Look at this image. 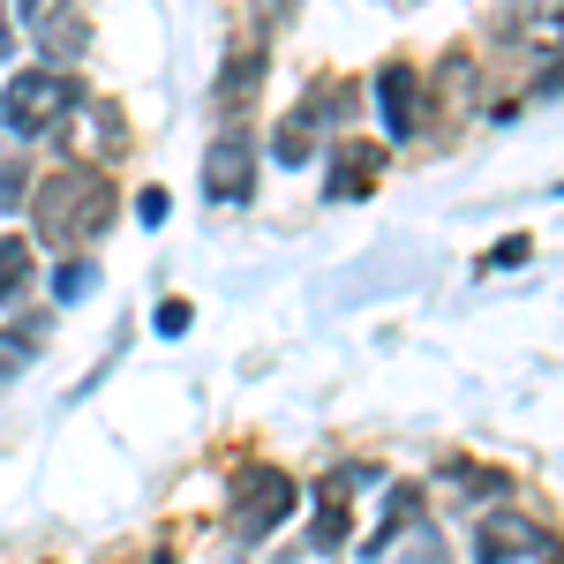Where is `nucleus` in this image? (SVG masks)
<instances>
[{
  "label": "nucleus",
  "mask_w": 564,
  "mask_h": 564,
  "mask_svg": "<svg viewBox=\"0 0 564 564\" xmlns=\"http://www.w3.org/2000/svg\"><path fill=\"white\" fill-rule=\"evenodd\" d=\"M113 226V188H106V174H90V166H68V174H53L39 188V234L53 241V249H90L98 234Z\"/></svg>",
  "instance_id": "f257e3e1"
},
{
  "label": "nucleus",
  "mask_w": 564,
  "mask_h": 564,
  "mask_svg": "<svg viewBox=\"0 0 564 564\" xmlns=\"http://www.w3.org/2000/svg\"><path fill=\"white\" fill-rule=\"evenodd\" d=\"M76 113V84L61 76V68H23L15 84L0 90V121H8V135H45L61 129Z\"/></svg>",
  "instance_id": "f03ea898"
},
{
  "label": "nucleus",
  "mask_w": 564,
  "mask_h": 564,
  "mask_svg": "<svg viewBox=\"0 0 564 564\" xmlns=\"http://www.w3.org/2000/svg\"><path fill=\"white\" fill-rule=\"evenodd\" d=\"M294 505H302L294 475H279V467H257V475L234 481V534H241V542H263V534H279V527L294 520Z\"/></svg>",
  "instance_id": "7ed1b4c3"
},
{
  "label": "nucleus",
  "mask_w": 564,
  "mask_h": 564,
  "mask_svg": "<svg viewBox=\"0 0 564 564\" xmlns=\"http://www.w3.org/2000/svg\"><path fill=\"white\" fill-rule=\"evenodd\" d=\"M475 550H481V564H534V557L557 550V534L542 520H527V512H512V505H497V512L475 527Z\"/></svg>",
  "instance_id": "20e7f679"
},
{
  "label": "nucleus",
  "mask_w": 564,
  "mask_h": 564,
  "mask_svg": "<svg viewBox=\"0 0 564 564\" xmlns=\"http://www.w3.org/2000/svg\"><path fill=\"white\" fill-rule=\"evenodd\" d=\"M204 196H212V204H226V212L257 196V135L226 129L212 151H204Z\"/></svg>",
  "instance_id": "39448f33"
},
{
  "label": "nucleus",
  "mask_w": 564,
  "mask_h": 564,
  "mask_svg": "<svg viewBox=\"0 0 564 564\" xmlns=\"http://www.w3.org/2000/svg\"><path fill=\"white\" fill-rule=\"evenodd\" d=\"M497 39L520 45V53H542V76H550V53L564 45V0H505Z\"/></svg>",
  "instance_id": "423d86ee"
},
{
  "label": "nucleus",
  "mask_w": 564,
  "mask_h": 564,
  "mask_svg": "<svg viewBox=\"0 0 564 564\" xmlns=\"http://www.w3.org/2000/svg\"><path fill=\"white\" fill-rule=\"evenodd\" d=\"M377 106H384V143H414V129H422V76L391 61L377 76Z\"/></svg>",
  "instance_id": "0eeeda50"
},
{
  "label": "nucleus",
  "mask_w": 564,
  "mask_h": 564,
  "mask_svg": "<svg viewBox=\"0 0 564 564\" xmlns=\"http://www.w3.org/2000/svg\"><path fill=\"white\" fill-rule=\"evenodd\" d=\"M339 106H347L339 90H308L302 106H294V113L279 121V135H271V143H279V159H286V166H302L308 151H316V129H324V121H332Z\"/></svg>",
  "instance_id": "6e6552de"
},
{
  "label": "nucleus",
  "mask_w": 564,
  "mask_h": 564,
  "mask_svg": "<svg viewBox=\"0 0 564 564\" xmlns=\"http://www.w3.org/2000/svg\"><path fill=\"white\" fill-rule=\"evenodd\" d=\"M369 564H444V542H436V527L414 512V520H399L391 534H369Z\"/></svg>",
  "instance_id": "1a4fd4ad"
},
{
  "label": "nucleus",
  "mask_w": 564,
  "mask_h": 564,
  "mask_svg": "<svg viewBox=\"0 0 564 564\" xmlns=\"http://www.w3.org/2000/svg\"><path fill=\"white\" fill-rule=\"evenodd\" d=\"M31 39H39L45 68H68V61L90 45V31H84V15H76V8H39V15H31Z\"/></svg>",
  "instance_id": "9d476101"
},
{
  "label": "nucleus",
  "mask_w": 564,
  "mask_h": 564,
  "mask_svg": "<svg viewBox=\"0 0 564 564\" xmlns=\"http://www.w3.org/2000/svg\"><path fill=\"white\" fill-rule=\"evenodd\" d=\"M377 143H339V159H332V204H361L369 188H377Z\"/></svg>",
  "instance_id": "9b49d317"
},
{
  "label": "nucleus",
  "mask_w": 564,
  "mask_h": 564,
  "mask_svg": "<svg viewBox=\"0 0 564 564\" xmlns=\"http://www.w3.org/2000/svg\"><path fill=\"white\" fill-rule=\"evenodd\" d=\"M347 542V505H339V481L316 497V534H308V550H339Z\"/></svg>",
  "instance_id": "f8f14e48"
},
{
  "label": "nucleus",
  "mask_w": 564,
  "mask_h": 564,
  "mask_svg": "<svg viewBox=\"0 0 564 564\" xmlns=\"http://www.w3.org/2000/svg\"><path fill=\"white\" fill-rule=\"evenodd\" d=\"M23 279H31V249L0 234V302H8V294H23Z\"/></svg>",
  "instance_id": "ddd939ff"
},
{
  "label": "nucleus",
  "mask_w": 564,
  "mask_h": 564,
  "mask_svg": "<svg viewBox=\"0 0 564 564\" xmlns=\"http://www.w3.org/2000/svg\"><path fill=\"white\" fill-rule=\"evenodd\" d=\"M90 286H98V263H84V257H68V263H61V279H53L61 302H84Z\"/></svg>",
  "instance_id": "4468645a"
},
{
  "label": "nucleus",
  "mask_w": 564,
  "mask_h": 564,
  "mask_svg": "<svg viewBox=\"0 0 564 564\" xmlns=\"http://www.w3.org/2000/svg\"><path fill=\"white\" fill-rule=\"evenodd\" d=\"M527 257H534V241H527V234H512V241H497V249L481 257V271H520Z\"/></svg>",
  "instance_id": "2eb2a0df"
},
{
  "label": "nucleus",
  "mask_w": 564,
  "mask_h": 564,
  "mask_svg": "<svg viewBox=\"0 0 564 564\" xmlns=\"http://www.w3.org/2000/svg\"><path fill=\"white\" fill-rule=\"evenodd\" d=\"M188 316H196V308L181 302V294H174V302H159V332H166V339H181V332H188Z\"/></svg>",
  "instance_id": "dca6fc26"
},
{
  "label": "nucleus",
  "mask_w": 564,
  "mask_h": 564,
  "mask_svg": "<svg viewBox=\"0 0 564 564\" xmlns=\"http://www.w3.org/2000/svg\"><path fill=\"white\" fill-rule=\"evenodd\" d=\"M15 196H23V159H0V212H15Z\"/></svg>",
  "instance_id": "f3484780"
},
{
  "label": "nucleus",
  "mask_w": 564,
  "mask_h": 564,
  "mask_svg": "<svg viewBox=\"0 0 564 564\" xmlns=\"http://www.w3.org/2000/svg\"><path fill=\"white\" fill-rule=\"evenodd\" d=\"M31 339H0V377H15V369H23V361H31Z\"/></svg>",
  "instance_id": "a211bd4d"
},
{
  "label": "nucleus",
  "mask_w": 564,
  "mask_h": 564,
  "mask_svg": "<svg viewBox=\"0 0 564 564\" xmlns=\"http://www.w3.org/2000/svg\"><path fill=\"white\" fill-rule=\"evenodd\" d=\"M135 212H143V226H166V188H143Z\"/></svg>",
  "instance_id": "6ab92c4d"
},
{
  "label": "nucleus",
  "mask_w": 564,
  "mask_h": 564,
  "mask_svg": "<svg viewBox=\"0 0 564 564\" xmlns=\"http://www.w3.org/2000/svg\"><path fill=\"white\" fill-rule=\"evenodd\" d=\"M39 8H45V0H15V15H8V23H31Z\"/></svg>",
  "instance_id": "aec40b11"
},
{
  "label": "nucleus",
  "mask_w": 564,
  "mask_h": 564,
  "mask_svg": "<svg viewBox=\"0 0 564 564\" xmlns=\"http://www.w3.org/2000/svg\"><path fill=\"white\" fill-rule=\"evenodd\" d=\"M0 45H8V15H0Z\"/></svg>",
  "instance_id": "412c9836"
},
{
  "label": "nucleus",
  "mask_w": 564,
  "mask_h": 564,
  "mask_svg": "<svg viewBox=\"0 0 564 564\" xmlns=\"http://www.w3.org/2000/svg\"><path fill=\"white\" fill-rule=\"evenodd\" d=\"M218 564H234V557H218Z\"/></svg>",
  "instance_id": "4be33fe9"
}]
</instances>
